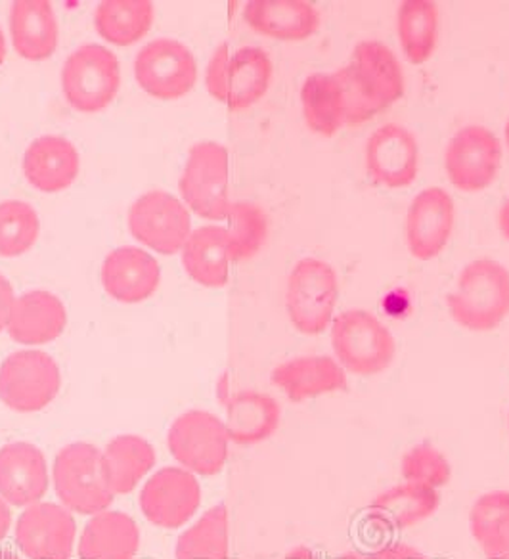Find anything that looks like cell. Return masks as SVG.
I'll list each match as a JSON object with an SVG mask.
<instances>
[{
	"mask_svg": "<svg viewBox=\"0 0 509 559\" xmlns=\"http://www.w3.org/2000/svg\"><path fill=\"white\" fill-rule=\"evenodd\" d=\"M345 102V124L368 123L404 96V73L393 50L379 40L356 45L351 62L333 73Z\"/></svg>",
	"mask_w": 509,
	"mask_h": 559,
	"instance_id": "cell-1",
	"label": "cell"
},
{
	"mask_svg": "<svg viewBox=\"0 0 509 559\" xmlns=\"http://www.w3.org/2000/svg\"><path fill=\"white\" fill-rule=\"evenodd\" d=\"M448 311L458 326L486 334L509 314V271L494 259L471 261L448 296Z\"/></svg>",
	"mask_w": 509,
	"mask_h": 559,
	"instance_id": "cell-2",
	"label": "cell"
},
{
	"mask_svg": "<svg viewBox=\"0 0 509 559\" xmlns=\"http://www.w3.org/2000/svg\"><path fill=\"white\" fill-rule=\"evenodd\" d=\"M272 79V62L263 48L244 47L232 52L224 43L211 56L205 73L209 94L232 111L247 109L263 98Z\"/></svg>",
	"mask_w": 509,
	"mask_h": 559,
	"instance_id": "cell-3",
	"label": "cell"
},
{
	"mask_svg": "<svg viewBox=\"0 0 509 559\" xmlns=\"http://www.w3.org/2000/svg\"><path fill=\"white\" fill-rule=\"evenodd\" d=\"M332 347L343 370L360 378L386 372L396 353L391 330L374 312L363 309H351L335 317Z\"/></svg>",
	"mask_w": 509,
	"mask_h": 559,
	"instance_id": "cell-4",
	"label": "cell"
},
{
	"mask_svg": "<svg viewBox=\"0 0 509 559\" xmlns=\"http://www.w3.org/2000/svg\"><path fill=\"white\" fill-rule=\"evenodd\" d=\"M52 479L63 508L79 515L106 512L116 497L104 475L102 452L91 443L63 447L56 454Z\"/></svg>",
	"mask_w": 509,
	"mask_h": 559,
	"instance_id": "cell-5",
	"label": "cell"
},
{
	"mask_svg": "<svg viewBox=\"0 0 509 559\" xmlns=\"http://www.w3.org/2000/svg\"><path fill=\"white\" fill-rule=\"evenodd\" d=\"M338 297L340 280L332 264L317 257H305L287 278V317L301 334H324L332 322Z\"/></svg>",
	"mask_w": 509,
	"mask_h": 559,
	"instance_id": "cell-6",
	"label": "cell"
},
{
	"mask_svg": "<svg viewBox=\"0 0 509 559\" xmlns=\"http://www.w3.org/2000/svg\"><path fill=\"white\" fill-rule=\"evenodd\" d=\"M119 86V60L102 45H83L63 63V94L71 108L78 111L96 114L108 108Z\"/></svg>",
	"mask_w": 509,
	"mask_h": 559,
	"instance_id": "cell-7",
	"label": "cell"
},
{
	"mask_svg": "<svg viewBox=\"0 0 509 559\" xmlns=\"http://www.w3.org/2000/svg\"><path fill=\"white\" fill-rule=\"evenodd\" d=\"M230 437L223 419L205 411H190L178 416L167 436L173 459L192 474H221L228 460Z\"/></svg>",
	"mask_w": 509,
	"mask_h": 559,
	"instance_id": "cell-8",
	"label": "cell"
},
{
	"mask_svg": "<svg viewBox=\"0 0 509 559\" xmlns=\"http://www.w3.org/2000/svg\"><path fill=\"white\" fill-rule=\"evenodd\" d=\"M60 388V368L45 350H17L0 366V401L12 411H43Z\"/></svg>",
	"mask_w": 509,
	"mask_h": 559,
	"instance_id": "cell-9",
	"label": "cell"
},
{
	"mask_svg": "<svg viewBox=\"0 0 509 559\" xmlns=\"http://www.w3.org/2000/svg\"><path fill=\"white\" fill-rule=\"evenodd\" d=\"M228 150L216 142H201L190 150L178 188L196 215L208 221L228 217Z\"/></svg>",
	"mask_w": 509,
	"mask_h": 559,
	"instance_id": "cell-10",
	"label": "cell"
},
{
	"mask_svg": "<svg viewBox=\"0 0 509 559\" xmlns=\"http://www.w3.org/2000/svg\"><path fill=\"white\" fill-rule=\"evenodd\" d=\"M501 142L490 129L467 124L448 142L445 169L460 192L475 194L490 187L501 167Z\"/></svg>",
	"mask_w": 509,
	"mask_h": 559,
	"instance_id": "cell-11",
	"label": "cell"
},
{
	"mask_svg": "<svg viewBox=\"0 0 509 559\" xmlns=\"http://www.w3.org/2000/svg\"><path fill=\"white\" fill-rule=\"evenodd\" d=\"M134 78L142 91L157 100H177L196 85L198 62L182 43L155 39L137 56Z\"/></svg>",
	"mask_w": 509,
	"mask_h": 559,
	"instance_id": "cell-12",
	"label": "cell"
},
{
	"mask_svg": "<svg viewBox=\"0 0 509 559\" xmlns=\"http://www.w3.org/2000/svg\"><path fill=\"white\" fill-rule=\"evenodd\" d=\"M190 213L175 195L154 190L132 203L129 211L131 234L162 255H175L190 236Z\"/></svg>",
	"mask_w": 509,
	"mask_h": 559,
	"instance_id": "cell-13",
	"label": "cell"
},
{
	"mask_svg": "<svg viewBox=\"0 0 509 559\" xmlns=\"http://www.w3.org/2000/svg\"><path fill=\"white\" fill-rule=\"evenodd\" d=\"M200 506L198 477L182 467H163L140 490V510L155 527L180 528Z\"/></svg>",
	"mask_w": 509,
	"mask_h": 559,
	"instance_id": "cell-14",
	"label": "cell"
},
{
	"mask_svg": "<svg viewBox=\"0 0 509 559\" xmlns=\"http://www.w3.org/2000/svg\"><path fill=\"white\" fill-rule=\"evenodd\" d=\"M75 535V518L55 502H37L17 518L16 544L27 559H70Z\"/></svg>",
	"mask_w": 509,
	"mask_h": 559,
	"instance_id": "cell-15",
	"label": "cell"
},
{
	"mask_svg": "<svg viewBox=\"0 0 509 559\" xmlns=\"http://www.w3.org/2000/svg\"><path fill=\"white\" fill-rule=\"evenodd\" d=\"M364 162L370 179L379 187H410L419 173L416 136L402 124H381L366 142Z\"/></svg>",
	"mask_w": 509,
	"mask_h": 559,
	"instance_id": "cell-16",
	"label": "cell"
},
{
	"mask_svg": "<svg viewBox=\"0 0 509 559\" xmlns=\"http://www.w3.org/2000/svg\"><path fill=\"white\" fill-rule=\"evenodd\" d=\"M452 195L445 188H425L410 203L406 213V243L417 261H431L447 248L454 230Z\"/></svg>",
	"mask_w": 509,
	"mask_h": 559,
	"instance_id": "cell-17",
	"label": "cell"
},
{
	"mask_svg": "<svg viewBox=\"0 0 509 559\" xmlns=\"http://www.w3.org/2000/svg\"><path fill=\"white\" fill-rule=\"evenodd\" d=\"M50 487L47 459L32 443H10L0 449V497L10 506L29 508Z\"/></svg>",
	"mask_w": 509,
	"mask_h": 559,
	"instance_id": "cell-18",
	"label": "cell"
},
{
	"mask_svg": "<svg viewBox=\"0 0 509 559\" xmlns=\"http://www.w3.org/2000/svg\"><path fill=\"white\" fill-rule=\"evenodd\" d=\"M159 278V264L142 249H114L102 264V286L119 304L146 301L154 296Z\"/></svg>",
	"mask_w": 509,
	"mask_h": 559,
	"instance_id": "cell-19",
	"label": "cell"
},
{
	"mask_svg": "<svg viewBox=\"0 0 509 559\" xmlns=\"http://www.w3.org/2000/svg\"><path fill=\"white\" fill-rule=\"evenodd\" d=\"M271 380L292 403H305L309 399L347 389V373L343 366L325 355L292 358L274 368Z\"/></svg>",
	"mask_w": 509,
	"mask_h": 559,
	"instance_id": "cell-20",
	"label": "cell"
},
{
	"mask_svg": "<svg viewBox=\"0 0 509 559\" xmlns=\"http://www.w3.org/2000/svg\"><path fill=\"white\" fill-rule=\"evenodd\" d=\"M253 32L276 40H305L320 27V12L307 0H253L244 10Z\"/></svg>",
	"mask_w": 509,
	"mask_h": 559,
	"instance_id": "cell-21",
	"label": "cell"
},
{
	"mask_svg": "<svg viewBox=\"0 0 509 559\" xmlns=\"http://www.w3.org/2000/svg\"><path fill=\"white\" fill-rule=\"evenodd\" d=\"M24 173L29 185L40 192H62L78 179V148L63 136H40L25 152Z\"/></svg>",
	"mask_w": 509,
	"mask_h": 559,
	"instance_id": "cell-22",
	"label": "cell"
},
{
	"mask_svg": "<svg viewBox=\"0 0 509 559\" xmlns=\"http://www.w3.org/2000/svg\"><path fill=\"white\" fill-rule=\"evenodd\" d=\"M68 322L62 301L48 292H29L17 297L9 320V334L22 345H45L60 337Z\"/></svg>",
	"mask_w": 509,
	"mask_h": 559,
	"instance_id": "cell-23",
	"label": "cell"
},
{
	"mask_svg": "<svg viewBox=\"0 0 509 559\" xmlns=\"http://www.w3.org/2000/svg\"><path fill=\"white\" fill-rule=\"evenodd\" d=\"M140 528L131 515L117 510L96 513L79 538V559H134Z\"/></svg>",
	"mask_w": 509,
	"mask_h": 559,
	"instance_id": "cell-24",
	"label": "cell"
},
{
	"mask_svg": "<svg viewBox=\"0 0 509 559\" xmlns=\"http://www.w3.org/2000/svg\"><path fill=\"white\" fill-rule=\"evenodd\" d=\"M10 33L14 50L24 60H47L58 47V20L52 4L47 0H17L10 10Z\"/></svg>",
	"mask_w": 509,
	"mask_h": 559,
	"instance_id": "cell-25",
	"label": "cell"
},
{
	"mask_svg": "<svg viewBox=\"0 0 509 559\" xmlns=\"http://www.w3.org/2000/svg\"><path fill=\"white\" fill-rule=\"evenodd\" d=\"M282 411L276 399L259 391H239L226 401V431L232 443L251 447L271 439L280 428Z\"/></svg>",
	"mask_w": 509,
	"mask_h": 559,
	"instance_id": "cell-26",
	"label": "cell"
},
{
	"mask_svg": "<svg viewBox=\"0 0 509 559\" xmlns=\"http://www.w3.org/2000/svg\"><path fill=\"white\" fill-rule=\"evenodd\" d=\"M230 238L223 226H201L188 236L182 248V264L190 278L201 286H226L230 276Z\"/></svg>",
	"mask_w": 509,
	"mask_h": 559,
	"instance_id": "cell-27",
	"label": "cell"
},
{
	"mask_svg": "<svg viewBox=\"0 0 509 559\" xmlns=\"http://www.w3.org/2000/svg\"><path fill=\"white\" fill-rule=\"evenodd\" d=\"M439 490L416 483H404L374 498L368 512L371 521L381 527L404 531L429 520L439 510Z\"/></svg>",
	"mask_w": 509,
	"mask_h": 559,
	"instance_id": "cell-28",
	"label": "cell"
},
{
	"mask_svg": "<svg viewBox=\"0 0 509 559\" xmlns=\"http://www.w3.org/2000/svg\"><path fill=\"white\" fill-rule=\"evenodd\" d=\"M154 447L139 436H119L102 452V467L114 495H129L155 466Z\"/></svg>",
	"mask_w": 509,
	"mask_h": 559,
	"instance_id": "cell-29",
	"label": "cell"
},
{
	"mask_svg": "<svg viewBox=\"0 0 509 559\" xmlns=\"http://www.w3.org/2000/svg\"><path fill=\"white\" fill-rule=\"evenodd\" d=\"M303 117L310 131L332 139L345 124V102L340 83L333 75L312 73L303 83Z\"/></svg>",
	"mask_w": 509,
	"mask_h": 559,
	"instance_id": "cell-30",
	"label": "cell"
},
{
	"mask_svg": "<svg viewBox=\"0 0 509 559\" xmlns=\"http://www.w3.org/2000/svg\"><path fill=\"white\" fill-rule=\"evenodd\" d=\"M470 528L486 559H509L508 490L478 497L471 506Z\"/></svg>",
	"mask_w": 509,
	"mask_h": 559,
	"instance_id": "cell-31",
	"label": "cell"
},
{
	"mask_svg": "<svg viewBox=\"0 0 509 559\" xmlns=\"http://www.w3.org/2000/svg\"><path fill=\"white\" fill-rule=\"evenodd\" d=\"M152 24L154 4L147 0H106L94 14V25L102 39L117 47H129L142 39Z\"/></svg>",
	"mask_w": 509,
	"mask_h": 559,
	"instance_id": "cell-32",
	"label": "cell"
},
{
	"mask_svg": "<svg viewBox=\"0 0 509 559\" xmlns=\"http://www.w3.org/2000/svg\"><path fill=\"white\" fill-rule=\"evenodd\" d=\"M402 52L410 63H425L439 40V9L431 0H406L396 16Z\"/></svg>",
	"mask_w": 509,
	"mask_h": 559,
	"instance_id": "cell-33",
	"label": "cell"
},
{
	"mask_svg": "<svg viewBox=\"0 0 509 559\" xmlns=\"http://www.w3.org/2000/svg\"><path fill=\"white\" fill-rule=\"evenodd\" d=\"M175 554L177 559H230L226 506L211 508L178 536Z\"/></svg>",
	"mask_w": 509,
	"mask_h": 559,
	"instance_id": "cell-34",
	"label": "cell"
},
{
	"mask_svg": "<svg viewBox=\"0 0 509 559\" xmlns=\"http://www.w3.org/2000/svg\"><path fill=\"white\" fill-rule=\"evenodd\" d=\"M228 238H230L232 261H247L263 248L269 221L264 211L249 202L232 203L228 211Z\"/></svg>",
	"mask_w": 509,
	"mask_h": 559,
	"instance_id": "cell-35",
	"label": "cell"
},
{
	"mask_svg": "<svg viewBox=\"0 0 509 559\" xmlns=\"http://www.w3.org/2000/svg\"><path fill=\"white\" fill-rule=\"evenodd\" d=\"M39 217L29 203H0V257L24 255L39 238Z\"/></svg>",
	"mask_w": 509,
	"mask_h": 559,
	"instance_id": "cell-36",
	"label": "cell"
},
{
	"mask_svg": "<svg viewBox=\"0 0 509 559\" xmlns=\"http://www.w3.org/2000/svg\"><path fill=\"white\" fill-rule=\"evenodd\" d=\"M401 474L406 483L425 485L439 490L452 479V466L447 456L433 444L412 447L401 460Z\"/></svg>",
	"mask_w": 509,
	"mask_h": 559,
	"instance_id": "cell-37",
	"label": "cell"
},
{
	"mask_svg": "<svg viewBox=\"0 0 509 559\" xmlns=\"http://www.w3.org/2000/svg\"><path fill=\"white\" fill-rule=\"evenodd\" d=\"M338 559H429L425 554L410 546V544L394 543L387 544L379 550L371 554H360V551H347Z\"/></svg>",
	"mask_w": 509,
	"mask_h": 559,
	"instance_id": "cell-38",
	"label": "cell"
},
{
	"mask_svg": "<svg viewBox=\"0 0 509 559\" xmlns=\"http://www.w3.org/2000/svg\"><path fill=\"white\" fill-rule=\"evenodd\" d=\"M14 289L10 286L9 280L0 274V332L9 328L10 314L14 307Z\"/></svg>",
	"mask_w": 509,
	"mask_h": 559,
	"instance_id": "cell-39",
	"label": "cell"
},
{
	"mask_svg": "<svg viewBox=\"0 0 509 559\" xmlns=\"http://www.w3.org/2000/svg\"><path fill=\"white\" fill-rule=\"evenodd\" d=\"M10 525H12V512H10V504L0 497V540L9 535Z\"/></svg>",
	"mask_w": 509,
	"mask_h": 559,
	"instance_id": "cell-40",
	"label": "cell"
},
{
	"mask_svg": "<svg viewBox=\"0 0 509 559\" xmlns=\"http://www.w3.org/2000/svg\"><path fill=\"white\" fill-rule=\"evenodd\" d=\"M498 228H500L501 236L509 241V200H506L498 211Z\"/></svg>",
	"mask_w": 509,
	"mask_h": 559,
	"instance_id": "cell-41",
	"label": "cell"
},
{
	"mask_svg": "<svg viewBox=\"0 0 509 559\" xmlns=\"http://www.w3.org/2000/svg\"><path fill=\"white\" fill-rule=\"evenodd\" d=\"M284 559H322L317 551L310 550L307 546H297L294 550L287 551Z\"/></svg>",
	"mask_w": 509,
	"mask_h": 559,
	"instance_id": "cell-42",
	"label": "cell"
},
{
	"mask_svg": "<svg viewBox=\"0 0 509 559\" xmlns=\"http://www.w3.org/2000/svg\"><path fill=\"white\" fill-rule=\"evenodd\" d=\"M7 58V40H4V33L0 29V63L4 62Z\"/></svg>",
	"mask_w": 509,
	"mask_h": 559,
	"instance_id": "cell-43",
	"label": "cell"
},
{
	"mask_svg": "<svg viewBox=\"0 0 509 559\" xmlns=\"http://www.w3.org/2000/svg\"><path fill=\"white\" fill-rule=\"evenodd\" d=\"M0 559H22L12 550H0Z\"/></svg>",
	"mask_w": 509,
	"mask_h": 559,
	"instance_id": "cell-44",
	"label": "cell"
},
{
	"mask_svg": "<svg viewBox=\"0 0 509 559\" xmlns=\"http://www.w3.org/2000/svg\"><path fill=\"white\" fill-rule=\"evenodd\" d=\"M506 144H508V148H509V119H508V123H506Z\"/></svg>",
	"mask_w": 509,
	"mask_h": 559,
	"instance_id": "cell-45",
	"label": "cell"
},
{
	"mask_svg": "<svg viewBox=\"0 0 509 559\" xmlns=\"http://www.w3.org/2000/svg\"><path fill=\"white\" fill-rule=\"evenodd\" d=\"M508 431H509V416H508Z\"/></svg>",
	"mask_w": 509,
	"mask_h": 559,
	"instance_id": "cell-46",
	"label": "cell"
}]
</instances>
